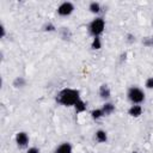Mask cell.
Returning <instances> with one entry per match:
<instances>
[{
  "instance_id": "cell-13",
  "label": "cell",
  "mask_w": 153,
  "mask_h": 153,
  "mask_svg": "<svg viewBox=\"0 0 153 153\" xmlns=\"http://www.w3.org/2000/svg\"><path fill=\"white\" fill-rule=\"evenodd\" d=\"M103 116H104V112H103L102 108H100V109H93V110L91 111V117H92L93 120H99V118H102Z\"/></svg>"
},
{
  "instance_id": "cell-17",
  "label": "cell",
  "mask_w": 153,
  "mask_h": 153,
  "mask_svg": "<svg viewBox=\"0 0 153 153\" xmlns=\"http://www.w3.org/2000/svg\"><path fill=\"white\" fill-rule=\"evenodd\" d=\"M142 43L146 45V47H153V36L152 37H145Z\"/></svg>"
},
{
  "instance_id": "cell-19",
  "label": "cell",
  "mask_w": 153,
  "mask_h": 153,
  "mask_svg": "<svg viewBox=\"0 0 153 153\" xmlns=\"http://www.w3.org/2000/svg\"><path fill=\"white\" fill-rule=\"evenodd\" d=\"M146 87L149 90H153V76H151L146 80Z\"/></svg>"
},
{
  "instance_id": "cell-12",
  "label": "cell",
  "mask_w": 153,
  "mask_h": 153,
  "mask_svg": "<svg viewBox=\"0 0 153 153\" xmlns=\"http://www.w3.org/2000/svg\"><path fill=\"white\" fill-rule=\"evenodd\" d=\"M88 10H90V12H92V13L97 14V13H99V12H100V4H99V2L93 1V2H91V4H90Z\"/></svg>"
},
{
  "instance_id": "cell-22",
  "label": "cell",
  "mask_w": 153,
  "mask_h": 153,
  "mask_svg": "<svg viewBox=\"0 0 153 153\" xmlns=\"http://www.w3.org/2000/svg\"><path fill=\"white\" fill-rule=\"evenodd\" d=\"M133 153H137V152H133Z\"/></svg>"
},
{
  "instance_id": "cell-20",
  "label": "cell",
  "mask_w": 153,
  "mask_h": 153,
  "mask_svg": "<svg viewBox=\"0 0 153 153\" xmlns=\"http://www.w3.org/2000/svg\"><path fill=\"white\" fill-rule=\"evenodd\" d=\"M26 153H39V149H38L37 147H30V148L26 151Z\"/></svg>"
},
{
  "instance_id": "cell-10",
  "label": "cell",
  "mask_w": 153,
  "mask_h": 153,
  "mask_svg": "<svg viewBox=\"0 0 153 153\" xmlns=\"http://www.w3.org/2000/svg\"><path fill=\"white\" fill-rule=\"evenodd\" d=\"M102 110L104 112V115H110L115 111V105L112 103H109V102H105L102 106Z\"/></svg>"
},
{
  "instance_id": "cell-5",
  "label": "cell",
  "mask_w": 153,
  "mask_h": 153,
  "mask_svg": "<svg viewBox=\"0 0 153 153\" xmlns=\"http://www.w3.org/2000/svg\"><path fill=\"white\" fill-rule=\"evenodd\" d=\"M16 143H17L18 147H20V148L27 146V143H29V136H27V134H26L25 131H19V133H17V135H16Z\"/></svg>"
},
{
  "instance_id": "cell-15",
  "label": "cell",
  "mask_w": 153,
  "mask_h": 153,
  "mask_svg": "<svg viewBox=\"0 0 153 153\" xmlns=\"http://www.w3.org/2000/svg\"><path fill=\"white\" fill-rule=\"evenodd\" d=\"M25 84H26V81H25V79H24L23 76H18V78H16L14 81H13V86L17 87V88L25 86Z\"/></svg>"
},
{
  "instance_id": "cell-4",
  "label": "cell",
  "mask_w": 153,
  "mask_h": 153,
  "mask_svg": "<svg viewBox=\"0 0 153 153\" xmlns=\"http://www.w3.org/2000/svg\"><path fill=\"white\" fill-rule=\"evenodd\" d=\"M73 11H74V5L69 1H65L57 7V13L61 17H68L73 13Z\"/></svg>"
},
{
  "instance_id": "cell-1",
  "label": "cell",
  "mask_w": 153,
  "mask_h": 153,
  "mask_svg": "<svg viewBox=\"0 0 153 153\" xmlns=\"http://www.w3.org/2000/svg\"><path fill=\"white\" fill-rule=\"evenodd\" d=\"M78 100H80V92L74 88H63L56 96V102L65 106H74Z\"/></svg>"
},
{
  "instance_id": "cell-21",
  "label": "cell",
  "mask_w": 153,
  "mask_h": 153,
  "mask_svg": "<svg viewBox=\"0 0 153 153\" xmlns=\"http://www.w3.org/2000/svg\"><path fill=\"white\" fill-rule=\"evenodd\" d=\"M0 30H1V37L4 38V37H5V35H6V31H5V26H4V25H1Z\"/></svg>"
},
{
  "instance_id": "cell-11",
  "label": "cell",
  "mask_w": 153,
  "mask_h": 153,
  "mask_svg": "<svg viewBox=\"0 0 153 153\" xmlns=\"http://www.w3.org/2000/svg\"><path fill=\"white\" fill-rule=\"evenodd\" d=\"M96 140L98 142H106L108 141V134H106V131L105 130H102V129L97 130L96 131Z\"/></svg>"
},
{
  "instance_id": "cell-16",
  "label": "cell",
  "mask_w": 153,
  "mask_h": 153,
  "mask_svg": "<svg viewBox=\"0 0 153 153\" xmlns=\"http://www.w3.org/2000/svg\"><path fill=\"white\" fill-rule=\"evenodd\" d=\"M61 36H62L63 39H68V38L71 37V31H69L67 27H62V30H61Z\"/></svg>"
},
{
  "instance_id": "cell-18",
  "label": "cell",
  "mask_w": 153,
  "mask_h": 153,
  "mask_svg": "<svg viewBox=\"0 0 153 153\" xmlns=\"http://www.w3.org/2000/svg\"><path fill=\"white\" fill-rule=\"evenodd\" d=\"M43 29H44V31L51 32V31H55V29H56V27H55L51 23H48V24H45V25H44V27H43Z\"/></svg>"
},
{
  "instance_id": "cell-8",
  "label": "cell",
  "mask_w": 153,
  "mask_h": 153,
  "mask_svg": "<svg viewBox=\"0 0 153 153\" xmlns=\"http://www.w3.org/2000/svg\"><path fill=\"white\" fill-rule=\"evenodd\" d=\"M55 153H72V145L69 142H63L55 149Z\"/></svg>"
},
{
  "instance_id": "cell-14",
  "label": "cell",
  "mask_w": 153,
  "mask_h": 153,
  "mask_svg": "<svg viewBox=\"0 0 153 153\" xmlns=\"http://www.w3.org/2000/svg\"><path fill=\"white\" fill-rule=\"evenodd\" d=\"M91 48L94 50H99L102 48V39L100 37H93V41L91 43Z\"/></svg>"
},
{
  "instance_id": "cell-6",
  "label": "cell",
  "mask_w": 153,
  "mask_h": 153,
  "mask_svg": "<svg viewBox=\"0 0 153 153\" xmlns=\"http://www.w3.org/2000/svg\"><path fill=\"white\" fill-rule=\"evenodd\" d=\"M128 114H129L131 117H139V116L142 114V108H141L139 104H133V105L129 108Z\"/></svg>"
},
{
  "instance_id": "cell-3",
  "label": "cell",
  "mask_w": 153,
  "mask_h": 153,
  "mask_svg": "<svg viewBox=\"0 0 153 153\" xmlns=\"http://www.w3.org/2000/svg\"><path fill=\"white\" fill-rule=\"evenodd\" d=\"M127 96H128V99H129L133 104H140V103H142V102L145 100V92H143L141 88L136 87V86L130 87V88L128 90Z\"/></svg>"
},
{
  "instance_id": "cell-2",
  "label": "cell",
  "mask_w": 153,
  "mask_h": 153,
  "mask_svg": "<svg viewBox=\"0 0 153 153\" xmlns=\"http://www.w3.org/2000/svg\"><path fill=\"white\" fill-rule=\"evenodd\" d=\"M104 29H105V22L100 17L93 19L88 25V31L93 37H99V35L104 31Z\"/></svg>"
},
{
  "instance_id": "cell-9",
  "label": "cell",
  "mask_w": 153,
  "mask_h": 153,
  "mask_svg": "<svg viewBox=\"0 0 153 153\" xmlns=\"http://www.w3.org/2000/svg\"><path fill=\"white\" fill-rule=\"evenodd\" d=\"M86 108H87V105H86V103H85L82 99L78 100V102L74 104V110H75L76 114H80V112L86 111Z\"/></svg>"
},
{
  "instance_id": "cell-7",
  "label": "cell",
  "mask_w": 153,
  "mask_h": 153,
  "mask_svg": "<svg viewBox=\"0 0 153 153\" xmlns=\"http://www.w3.org/2000/svg\"><path fill=\"white\" fill-rule=\"evenodd\" d=\"M99 96H100V98H103V99H109V98H110L111 92H110V88H109L108 85L103 84V85L99 86Z\"/></svg>"
}]
</instances>
